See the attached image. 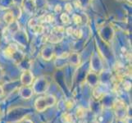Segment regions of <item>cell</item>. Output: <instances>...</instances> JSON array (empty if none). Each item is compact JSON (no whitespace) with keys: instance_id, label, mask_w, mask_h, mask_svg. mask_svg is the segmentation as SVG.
<instances>
[{"instance_id":"cell-1","label":"cell","mask_w":132,"mask_h":123,"mask_svg":"<svg viewBox=\"0 0 132 123\" xmlns=\"http://www.w3.org/2000/svg\"><path fill=\"white\" fill-rule=\"evenodd\" d=\"M57 103V98L53 94H47L38 98L35 101V108L39 112H44L48 108L53 107Z\"/></svg>"},{"instance_id":"cell-2","label":"cell","mask_w":132,"mask_h":123,"mask_svg":"<svg viewBox=\"0 0 132 123\" xmlns=\"http://www.w3.org/2000/svg\"><path fill=\"white\" fill-rule=\"evenodd\" d=\"M32 89L33 92L36 94H43L48 91L49 88V82L47 78L44 76L39 77L36 79L32 84Z\"/></svg>"},{"instance_id":"cell-3","label":"cell","mask_w":132,"mask_h":123,"mask_svg":"<svg viewBox=\"0 0 132 123\" xmlns=\"http://www.w3.org/2000/svg\"><path fill=\"white\" fill-rule=\"evenodd\" d=\"M115 114L119 120H124L129 113V108L126 106L124 101L121 99H117L113 103Z\"/></svg>"},{"instance_id":"cell-4","label":"cell","mask_w":132,"mask_h":123,"mask_svg":"<svg viewBox=\"0 0 132 123\" xmlns=\"http://www.w3.org/2000/svg\"><path fill=\"white\" fill-rule=\"evenodd\" d=\"M34 82V76L30 70H26L22 72L21 76V83L22 85L30 86Z\"/></svg>"},{"instance_id":"cell-5","label":"cell","mask_w":132,"mask_h":123,"mask_svg":"<svg viewBox=\"0 0 132 123\" xmlns=\"http://www.w3.org/2000/svg\"><path fill=\"white\" fill-rule=\"evenodd\" d=\"M33 89L30 86H26V85H22L19 89V95L26 100L30 99L33 96Z\"/></svg>"},{"instance_id":"cell-6","label":"cell","mask_w":132,"mask_h":123,"mask_svg":"<svg viewBox=\"0 0 132 123\" xmlns=\"http://www.w3.org/2000/svg\"><path fill=\"white\" fill-rule=\"evenodd\" d=\"M86 80H87L88 83L91 85V86H96L98 85V74L94 71H90L89 73L87 76V78H86Z\"/></svg>"},{"instance_id":"cell-7","label":"cell","mask_w":132,"mask_h":123,"mask_svg":"<svg viewBox=\"0 0 132 123\" xmlns=\"http://www.w3.org/2000/svg\"><path fill=\"white\" fill-rule=\"evenodd\" d=\"M61 120L63 123H74V117L73 115L70 112H65L61 117Z\"/></svg>"},{"instance_id":"cell-8","label":"cell","mask_w":132,"mask_h":123,"mask_svg":"<svg viewBox=\"0 0 132 123\" xmlns=\"http://www.w3.org/2000/svg\"><path fill=\"white\" fill-rule=\"evenodd\" d=\"M68 60H69L71 64H72L73 66H78L80 64V56L78 55V54H76V53L71 54Z\"/></svg>"},{"instance_id":"cell-9","label":"cell","mask_w":132,"mask_h":123,"mask_svg":"<svg viewBox=\"0 0 132 123\" xmlns=\"http://www.w3.org/2000/svg\"><path fill=\"white\" fill-rule=\"evenodd\" d=\"M86 114H87V109H85L83 107H78L76 109V117L82 119L84 118Z\"/></svg>"},{"instance_id":"cell-10","label":"cell","mask_w":132,"mask_h":123,"mask_svg":"<svg viewBox=\"0 0 132 123\" xmlns=\"http://www.w3.org/2000/svg\"><path fill=\"white\" fill-rule=\"evenodd\" d=\"M3 20L7 24H12L14 22L15 17H14V15H13L12 12H7L3 16Z\"/></svg>"},{"instance_id":"cell-11","label":"cell","mask_w":132,"mask_h":123,"mask_svg":"<svg viewBox=\"0 0 132 123\" xmlns=\"http://www.w3.org/2000/svg\"><path fill=\"white\" fill-rule=\"evenodd\" d=\"M74 104H75V102L73 101L72 99H68L65 102V107L67 110H70L72 108L74 107Z\"/></svg>"},{"instance_id":"cell-12","label":"cell","mask_w":132,"mask_h":123,"mask_svg":"<svg viewBox=\"0 0 132 123\" xmlns=\"http://www.w3.org/2000/svg\"><path fill=\"white\" fill-rule=\"evenodd\" d=\"M17 123H34V122L32 121V120H30V119H29V118H27L26 117L24 118H22L21 120H20Z\"/></svg>"},{"instance_id":"cell-13","label":"cell","mask_w":132,"mask_h":123,"mask_svg":"<svg viewBox=\"0 0 132 123\" xmlns=\"http://www.w3.org/2000/svg\"><path fill=\"white\" fill-rule=\"evenodd\" d=\"M62 21L64 22V23H67V22H69V20H70V18H69V17H68V15L67 14H62Z\"/></svg>"},{"instance_id":"cell-14","label":"cell","mask_w":132,"mask_h":123,"mask_svg":"<svg viewBox=\"0 0 132 123\" xmlns=\"http://www.w3.org/2000/svg\"><path fill=\"white\" fill-rule=\"evenodd\" d=\"M73 19H74V21L76 22V23H80L81 22V18H80V16H77V15H75L74 17H73Z\"/></svg>"},{"instance_id":"cell-15","label":"cell","mask_w":132,"mask_h":123,"mask_svg":"<svg viewBox=\"0 0 132 123\" xmlns=\"http://www.w3.org/2000/svg\"><path fill=\"white\" fill-rule=\"evenodd\" d=\"M4 95V89H3V87L0 85V98L3 97Z\"/></svg>"},{"instance_id":"cell-16","label":"cell","mask_w":132,"mask_h":123,"mask_svg":"<svg viewBox=\"0 0 132 123\" xmlns=\"http://www.w3.org/2000/svg\"><path fill=\"white\" fill-rule=\"evenodd\" d=\"M2 75H3V71H2V69H1V67H0V78H1Z\"/></svg>"},{"instance_id":"cell-17","label":"cell","mask_w":132,"mask_h":123,"mask_svg":"<svg viewBox=\"0 0 132 123\" xmlns=\"http://www.w3.org/2000/svg\"><path fill=\"white\" fill-rule=\"evenodd\" d=\"M118 1H121V0H118Z\"/></svg>"}]
</instances>
